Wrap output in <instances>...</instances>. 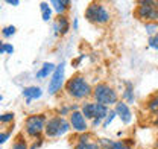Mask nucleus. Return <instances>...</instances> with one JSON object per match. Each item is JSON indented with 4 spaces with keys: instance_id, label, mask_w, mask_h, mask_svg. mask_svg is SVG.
Wrapping results in <instances>:
<instances>
[{
    "instance_id": "obj_21",
    "label": "nucleus",
    "mask_w": 158,
    "mask_h": 149,
    "mask_svg": "<svg viewBox=\"0 0 158 149\" xmlns=\"http://www.w3.org/2000/svg\"><path fill=\"white\" fill-rule=\"evenodd\" d=\"M15 32H17V29H15V26H12V24H9V26H5V28L2 29V35H3L5 38L12 37Z\"/></svg>"
},
{
    "instance_id": "obj_5",
    "label": "nucleus",
    "mask_w": 158,
    "mask_h": 149,
    "mask_svg": "<svg viewBox=\"0 0 158 149\" xmlns=\"http://www.w3.org/2000/svg\"><path fill=\"white\" fill-rule=\"evenodd\" d=\"M70 130H72V125H70L69 119L67 117H61V116L56 114V116L49 117L44 135L49 137V138H56V137L65 135L67 132H70Z\"/></svg>"
},
{
    "instance_id": "obj_23",
    "label": "nucleus",
    "mask_w": 158,
    "mask_h": 149,
    "mask_svg": "<svg viewBox=\"0 0 158 149\" xmlns=\"http://www.w3.org/2000/svg\"><path fill=\"white\" fill-rule=\"evenodd\" d=\"M116 116H117V113L114 111V110H111V111H110V114H108V117H106V119L103 120V123H102V126H103V128H108V125H110V123L113 122V119H114Z\"/></svg>"
},
{
    "instance_id": "obj_4",
    "label": "nucleus",
    "mask_w": 158,
    "mask_h": 149,
    "mask_svg": "<svg viewBox=\"0 0 158 149\" xmlns=\"http://www.w3.org/2000/svg\"><path fill=\"white\" fill-rule=\"evenodd\" d=\"M93 99L98 104L111 107V105H116L118 102V93L117 90H114L110 84L99 82L98 85L93 87Z\"/></svg>"
},
{
    "instance_id": "obj_31",
    "label": "nucleus",
    "mask_w": 158,
    "mask_h": 149,
    "mask_svg": "<svg viewBox=\"0 0 158 149\" xmlns=\"http://www.w3.org/2000/svg\"><path fill=\"white\" fill-rule=\"evenodd\" d=\"M100 123H103L102 119H94V120H91V128H98Z\"/></svg>"
},
{
    "instance_id": "obj_27",
    "label": "nucleus",
    "mask_w": 158,
    "mask_h": 149,
    "mask_svg": "<svg viewBox=\"0 0 158 149\" xmlns=\"http://www.w3.org/2000/svg\"><path fill=\"white\" fill-rule=\"evenodd\" d=\"M11 130H12V128H11ZM11 130L6 131V132L2 131V134H0V145H5V143H6V140H8L9 135H11Z\"/></svg>"
},
{
    "instance_id": "obj_37",
    "label": "nucleus",
    "mask_w": 158,
    "mask_h": 149,
    "mask_svg": "<svg viewBox=\"0 0 158 149\" xmlns=\"http://www.w3.org/2000/svg\"><path fill=\"white\" fill-rule=\"evenodd\" d=\"M155 149H158V138H157V142H155Z\"/></svg>"
},
{
    "instance_id": "obj_32",
    "label": "nucleus",
    "mask_w": 158,
    "mask_h": 149,
    "mask_svg": "<svg viewBox=\"0 0 158 149\" xmlns=\"http://www.w3.org/2000/svg\"><path fill=\"white\" fill-rule=\"evenodd\" d=\"M6 53H8V55L14 53V46H12V44H8V43H6Z\"/></svg>"
},
{
    "instance_id": "obj_8",
    "label": "nucleus",
    "mask_w": 158,
    "mask_h": 149,
    "mask_svg": "<svg viewBox=\"0 0 158 149\" xmlns=\"http://www.w3.org/2000/svg\"><path fill=\"white\" fill-rule=\"evenodd\" d=\"M134 15L137 20L146 23H157L158 21V8L155 6H140L137 5L134 9Z\"/></svg>"
},
{
    "instance_id": "obj_36",
    "label": "nucleus",
    "mask_w": 158,
    "mask_h": 149,
    "mask_svg": "<svg viewBox=\"0 0 158 149\" xmlns=\"http://www.w3.org/2000/svg\"><path fill=\"white\" fill-rule=\"evenodd\" d=\"M154 125H155V126H158V114H157V117H155V120H154Z\"/></svg>"
},
{
    "instance_id": "obj_11",
    "label": "nucleus",
    "mask_w": 158,
    "mask_h": 149,
    "mask_svg": "<svg viewBox=\"0 0 158 149\" xmlns=\"http://www.w3.org/2000/svg\"><path fill=\"white\" fill-rule=\"evenodd\" d=\"M70 29V21L67 15H56L55 23H53V34L55 37L58 35H65Z\"/></svg>"
},
{
    "instance_id": "obj_25",
    "label": "nucleus",
    "mask_w": 158,
    "mask_h": 149,
    "mask_svg": "<svg viewBox=\"0 0 158 149\" xmlns=\"http://www.w3.org/2000/svg\"><path fill=\"white\" fill-rule=\"evenodd\" d=\"M137 5H140V6H155V8H158L157 0H138Z\"/></svg>"
},
{
    "instance_id": "obj_2",
    "label": "nucleus",
    "mask_w": 158,
    "mask_h": 149,
    "mask_svg": "<svg viewBox=\"0 0 158 149\" xmlns=\"http://www.w3.org/2000/svg\"><path fill=\"white\" fill-rule=\"evenodd\" d=\"M47 114L44 113H38V114H31L26 117L24 123H23V130L24 134L34 140L41 138L43 132L46 131V125H47Z\"/></svg>"
},
{
    "instance_id": "obj_9",
    "label": "nucleus",
    "mask_w": 158,
    "mask_h": 149,
    "mask_svg": "<svg viewBox=\"0 0 158 149\" xmlns=\"http://www.w3.org/2000/svg\"><path fill=\"white\" fill-rule=\"evenodd\" d=\"M69 122L72 125V130L76 131L78 134H84V132H88V120L85 119V116L82 114L81 110L78 111H73L69 116Z\"/></svg>"
},
{
    "instance_id": "obj_18",
    "label": "nucleus",
    "mask_w": 158,
    "mask_h": 149,
    "mask_svg": "<svg viewBox=\"0 0 158 149\" xmlns=\"http://www.w3.org/2000/svg\"><path fill=\"white\" fill-rule=\"evenodd\" d=\"M14 119H15V114H14L12 111H8V113L0 114V123H2V125H12Z\"/></svg>"
},
{
    "instance_id": "obj_13",
    "label": "nucleus",
    "mask_w": 158,
    "mask_h": 149,
    "mask_svg": "<svg viewBox=\"0 0 158 149\" xmlns=\"http://www.w3.org/2000/svg\"><path fill=\"white\" fill-rule=\"evenodd\" d=\"M50 5H52V9H53L58 15H65V12L70 9L72 2H70V0H52Z\"/></svg>"
},
{
    "instance_id": "obj_17",
    "label": "nucleus",
    "mask_w": 158,
    "mask_h": 149,
    "mask_svg": "<svg viewBox=\"0 0 158 149\" xmlns=\"http://www.w3.org/2000/svg\"><path fill=\"white\" fill-rule=\"evenodd\" d=\"M125 84H126V88H125V92H123V100L128 102V104H132L134 99H135L134 90H132V84H131V82H125Z\"/></svg>"
},
{
    "instance_id": "obj_15",
    "label": "nucleus",
    "mask_w": 158,
    "mask_h": 149,
    "mask_svg": "<svg viewBox=\"0 0 158 149\" xmlns=\"http://www.w3.org/2000/svg\"><path fill=\"white\" fill-rule=\"evenodd\" d=\"M9 149H29L27 140L24 138V135H23V134H19V135L15 137V140L12 142V145H11Z\"/></svg>"
},
{
    "instance_id": "obj_7",
    "label": "nucleus",
    "mask_w": 158,
    "mask_h": 149,
    "mask_svg": "<svg viewBox=\"0 0 158 149\" xmlns=\"http://www.w3.org/2000/svg\"><path fill=\"white\" fill-rule=\"evenodd\" d=\"M65 62H59L56 66V70L52 74V79L49 82V94H56L62 88V85H65Z\"/></svg>"
},
{
    "instance_id": "obj_12",
    "label": "nucleus",
    "mask_w": 158,
    "mask_h": 149,
    "mask_svg": "<svg viewBox=\"0 0 158 149\" xmlns=\"http://www.w3.org/2000/svg\"><path fill=\"white\" fill-rule=\"evenodd\" d=\"M23 96L26 97V104H31V100L40 99L43 96V90L40 87H37V85H31V87L23 88Z\"/></svg>"
},
{
    "instance_id": "obj_35",
    "label": "nucleus",
    "mask_w": 158,
    "mask_h": 149,
    "mask_svg": "<svg viewBox=\"0 0 158 149\" xmlns=\"http://www.w3.org/2000/svg\"><path fill=\"white\" fill-rule=\"evenodd\" d=\"M73 29H78V19L73 20Z\"/></svg>"
},
{
    "instance_id": "obj_10",
    "label": "nucleus",
    "mask_w": 158,
    "mask_h": 149,
    "mask_svg": "<svg viewBox=\"0 0 158 149\" xmlns=\"http://www.w3.org/2000/svg\"><path fill=\"white\" fill-rule=\"evenodd\" d=\"M114 111L117 113V116L120 117V120H122L125 125L131 123V120H132V111H131L129 105H128L125 100H118L117 104H116Z\"/></svg>"
},
{
    "instance_id": "obj_28",
    "label": "nucleus",
    "mask_w": 158,
    "mask_h": 149,
    "mask_svg": "<svg viewBox=\"0 0 158 149\" xmlns=\"http://www.w3.org/2000/svg\"><path fill=\"white\" fill-rule=\"evenodd\" d=\"M52 14H53V9H52V8H49L47 11L41 12V15H43V20H44V21H49V20L52 19Z\"/></svg>"
},
{
    "instance_id": "obj_24",
    "label": "nucleus",
    "mask_w": 158,
    "mask_h": 149,
    "mask_svg": "<svg viewBox=\"0 0 158 149\" xmlns=\"http://www.w3.org/2000/svg\"><path fill=\"white\" fill-rule=\"evenodd\" d=\"M148 44H149V47H152V49L158 50V32L155 34V35L149 37V41H148Z\"/></svg>"
},
{
    "instance_id": "obj_1",
    "label": "nucleus",
    "mask_w": 158,
    "mask_h": 149,
    "mask_svg": "<svg viewBox=\"0 0 158 149\" xmlns=\"http://www.w3.org/2000/svg\"><path fill=\"white\" fill-rule=\"evenodd\" d=\"M64 90H65V94L69 97H72L73 100H84V99H88L90 96H93L91 84L81 73H76L72 78H69L65 81Z\"/></svg>"
},
{
    "instance_id": "obj_19",
    "label": "nucleus",
    "mask_w": 158,
    "mask_h": 149,
    "mask_svg": "<svg viewBox=\"0 0 158 149\" xmlns=\"http://www.w3.org/2000/svg\"><path fill=\"white\" fill-rule=\"evenodd\" d=\"M73 149H102V148H100V145L98 142H88V143H79V142H76V145H75Z\"/></svg>"
},
{
    "instance_id": "obj_16",
    "label": "nucleus",
    "mask_w": 158,
    "mask_h": 149,
    "mask_svg": "<svg viewBox=\"0 0 158 149\" xmlns=\"http://www.w3.org/2000/svg\"><path fill=\"white\" fill-rule=\"evenodd\" d=\"M146 108H148V111L154 113L155 116L158 114V93L152 94V96L146 100Z\"/></svg>"
},
{
    "instance_id": "obj_38",
    "label": "nucleus",
    "mask_w": 158,
    "mask_h": 149,
    "mask_svg": "<svg viewBox=\"0 0 158 149\" xmlns=\"http://www.w3.org/2000/svg\"><path fill=\"white\" fill-rule=\"evenodd\" d=\"M102 149H110V148H102Z\"/></svg>"
},
{
    "instance_id": "obj_20",
    "label": "nucleus",
    "mask_w": 158,
    "mask_h": 149,
    "mask_svg": "<svg viewBox=\"0 0 158 149\" xmlns=\"http://www.w3.org/2000/svg\"><path fill=\"white\" fill-rule=\"evenodd\" d=\"M110 149H132L131 143H128V140H116L113 142Z\"/></svg>"
},
{
    "instance_id": "obj_14",
    "label": "nucleus",
    "mask_w": 158,
    "mask_h": 149,
    "mask_svg": "<svg viewBox=\"0 0 158 149\" xmlns=\"http://www.w3.org/2000/svg\"><path fill=\"white\" fill-rule=\"evenodd\" d=\"M56 70V66L53 64V62H44L43 64V67L40 69L38 72H37V79L38 81H43L44 78H47L49 74H53V72Z\"/></svg>"
},
{
    "instance_id": "obj_33",
    "label": "nucleus",
    "mask_w": 158,
    "mask_h": 149,
    "mask_svg": "<svg viewBox=\"0 0 158 149\" xmlns=\"http://www.w3.org/2000/svg\"><path fill=\"white\" fill-rule=\"evenodd\" d=\"M5 3H8V5H11V6H19L20 5L19 0H5Z\"/></svg>"
},
{
    "instance_id": "obj_22",
    "label": "nucleus",
    "mask_w": 158,
    "mask_h": 149,
    "mask_svg": "<svg viewBox=\"0 0 158 149\" xmlns=\"http://www.w3.org/2000/svg\"><path fill=\"white\" fill-rule=\"evenodd\" d=\"M91 138H94L91 132H84V134H78V137H76V140H78L79 143H88V142H93Z\"/></svg>"
},
{
    "instance_id": "obj_26",
    "label": "nucleus",
    "mask_w": 158,
    "mask_h": 149,
    "mask_svg": "<svg viewBox=\"0 0 158 149\" xmlns=\"http://www.w3.org/2000/svg\"><path fill=\"white\" fill-rule=\"evenodd\" d=\"M155 29H157V23H146V32L149 34V37H152V35L157 34Z\"/></svg>"
},
{
    "instance_id": "obj_3",
    "label": "nucleus",
    "mask_w": 158,
    "mask_h": 149,
    "mask_svg": "<svg viewBox=\"0 0 158 149\" xmlns=\"http://www.w3.org/2000/svg\"><path fill=\"white\" fill-rule=\"evenodd\" d=\"M85 19H87V21H90L93 24L103 26V24H108L110 23L111 14H110L108 8L103 3H100V2H91L85 8Z\"/></svg>"
},
{
    "instance_id": "obj_6",
    "label": "nucleus",
    "mask_w": 158,
    "mask_h": 149,
    "mask_svg": "<svg viewBox=\"0 0 158 149\" xmlns=\"http://www.w3.org/2000/svg\"><path fill=\"white\" fill-rule=\"evenodd\" d=\"M81 111L82 114L85 116V119L87 120H94V119H102V120H105L106 117H108V114H110V108L106 107V105H102V104H98V102H82V105H81Z\"/></svg>"
},
{
    "instance_id": "obj_29",
    "label": "nucleus",
    "mask_w": 158,
    "mask_h": 149,
    "mask_svg": "<svg viewBox=\"0 0 158 149\" xmlns=\"http://www.w3.org/2000/svg\"><path fill=\"white\" fill-rule=\"evenodd\" d=\"M43 142H44V138H43V137H41V138H37V140H35V142L29 146V149H38L40 146L43 145Z\"/></svg>"
},
{
    "instance_id": "obj_30",
    "label": "nucleus",
    "mask_w": 158,
    "mask_h": 149,
    "mask_svg": "<svg viewBox=\"0 0 158 149\" xmlns=\"http://www.w3.org/2000/svg\"><path fill=\"white\" fill-rule=\"evenodd\" d=\"M49 8H52L49 2H41V3H40V9H41V12H44V11H47Z\"/></svg>"
},
{
    "instance_id": "obj_34",
    "label": "nucleus",
    "mask_w": 158,
    "mask_h": 149,
    "mask_svg": "<svg viewBox=\"0 0 158 149\" xmlns=\"http://www.w3.org/2000/svg\"><path fill=\"white\" fill-rule=\"evenodd\" d=\"M0 53H6V43L0 44Z\"/></svg>"
}]
</instances>
